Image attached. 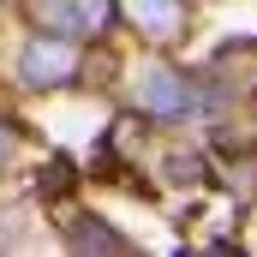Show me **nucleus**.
<instances>
[{"mask_svg":"<svg viewBox=\"0 0 257 257\" xmlns=\"http://www.w3.org/2000/svg\"><path fill=\"white\" fill-rule=\"evenodd\" d=\"M72 72H78V48H72V36H36V42L18 54V78H24L30 90L66 84Z\"/></svg>","mask_w":257,"mask_h":257,"instance_id":"f257e3e1","label":"nucleus"},{"mask_svg":"<svg viewBox=\"0 0 257 257\" xmlns=\"http://www.w3.org/2000/svg\"><path fill=\"white\" fill-rule=\"evenodd\" d=\"M36 18L60 36H90L108 24V0H36Z\"/></svg>","mask_w":257,"mask_h":257,"instance_id":"7ed1b4c3","label":"nucleus"},{"mask_svg":"<svg viewBox=\"0 0 257 257\" xmlns=\"http://www.w3.org/2000/svg\"><path fill=\"white\" fill-rule=\"evenodd\" d=\"M78 245H84V251H126V239H120V233H108V227H84V233H78Z\"/></svg>","mask_w":257,"mask_h":257,"instance_id":"423d86ee","label":"nucleus"},{"mask_svg":"<svg viewBox=\"0 0 257 257\" xmlns=\"http://www.w3.org/2000/svg\"><path fill=\"white\" fill-rule=\"evenodd\" d=\"M66 186H72V162H66V156H54V162L42 168V197H60Z\"/></svg>","mask_w":257,"mask_h":257,"instance_id":"39448f33","label":"nucleus"},{"mask_svg":"<svg viewBox=\"0 0 257 257\" xmlns=\"http://www.w3.org/2000/svg\"><path fill=\"white\" fill-rule=\"evenodd\" d=\"M120 12H126L144 36H156V42L180 36V18H186V6H180V0H120Z\"/></svg>","mask_w":257,"mask_h":257,"instance_id":"20e7f679","label":"nucleus"},{"mask_svg":"<svg viewBox=\"0 0 257 257\" xmlns=\"http://www.w3.org/2000/svg\"><path fill=\"white\" fill-rule=\"evenodd\" d=\"M138 102H144V114H156V120H180V114H192V108H197V90L180 78V72L150 66V72L138 78Z\"/></svg>","mask_w":257,"mask_h":257,"instance_id":"f03ea898","label":"nucleus"},{"mask_svg":"<svg viewBox=\"0 0 257 257\" xmlns=\"http://www.w3.org/2000/svg\"><path fill=\"white\" fill-rule=\"evenodd\" d=\"M12 156V132H6V120H0V162Z\"/></svg>","mask_w":257,"mask_h":257,"instance_id":"0eeeda50","label":"nucleus"}]
</instances>
